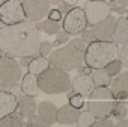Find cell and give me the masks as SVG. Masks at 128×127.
Listing matches in <instances>:
<instances>
[{"label":"cell","mask_w":128,"mask_h":127,"mask_svg":"<svg viewBox=\"0 0 128 127\" xmlns=\"http://www.w3.org/2000/svg\"><path fill=\"white\" fill-rule=\"evenodd\" d=\"M41 32L33 21H20L15 24H5L0 29V48L12 57L36 56L41 45Z\"/></svg>","instance_id":"obj_1"},{"label":"cell","mask_w":128,"mask_h":127,"mask_svg":"<svg viewBox=\"0 0 128 127\" xmlns=\"http://www.w3.org/2000/svg\"><path fill=\"white\" fill-rule=\"evenodd\" d=\"M84 51H86V41L82 38H76L71 42H68L65 47H60L50 53V65L57 67L63 71H72L82 67L84 60Z\"/></svg>","instance_id":"obj_2"},{"label":"cell","mask_w":128,"mask_h":127,"mask_svg":"<svg viewBox=\"0 0 128 127\" xmlns=\"http://www.w3.org/2000/svg\"><path fill=\"white\" fill-rule=\"evenodd\" d=\"M118 44L113 41H92L86 45L84 51V64L92 70L104 68L107 64L118 56Z\"/></svg>","instance_id":"obj_3"},{"label":"cell","mask_w":128,"mask_h":127,"mask_svg":"<svg viewBox=\"0 0 128 127\" xmlns=\"http://www.w3.org/2000/svg\"><path fill=\"white\" fill-rule=\"evenodd\" d=\"M36 83L39 91L45 94H62L71 88V79L68 73L53 65L36 76Z\"/></svg>","instance_id":"obj_4"},{"label":"cell","mask_w":128,"mask_h":127,"mask_svg":"<svg viewBox=\"0 0 128 127\" xmlns=\"http://www.w3.org/2000/svg\"><path fill=\"white\" fill-rule=\"evenodd\" d=\"M21 79V65L12 56H0V91L11 89Z\"/></svg>","instance_id":"obj_5"},{"label":"cell","mask_w":128,"mask_h":127,"mask_svg":"<svg viewBox=\"0 0 128 127\" xmlns=\"http://www.w3.org/2000/svg\"><path fill=\"white\" fill-rule=\"evenodd\" d=\"M116 26V18L110 14L107 18H104L102 21L92 24L89 29L86 27L82 32V39L86 42H92V41H112V35Z\"/></svg>","instance_id":"obj_6"},{"label":"cell","mask_w":128,"mask_h":127,"mask_svg":"<svg viewBox=\"0 0 128 127\" xmlns=\"http://www.w3.org/2000/svg\"><path fill=\"white\" fill-rule=\"evenodd\" d=\"M0 20L3 24H15L26 20L21 0H5L0 5Z\"/></svg>","instance_id":"obj_7"},{"label":"cell","mask_w":128,"mask_h":127,"mask_svg":"<svg viewBox=\"0 0 128 127\" xmlns=\"http://www.w3.org/2000/svg\"><path fill=\"white\" fill-rule=\"evenodd\" d=\"M63 30H66L70 35H78L88 27V20L84 15L83 8H72L65 14L62 23Z\"/></svg>","instance_id":"obj_8"},{"label":"cell","mask_w":128,"mask_h":127,"mask_svg":"<svg viewBox=\"0 0 128 127\" xmlns=\"http://www.w3.org/2000/svg\"><path fill=\"white\" fill-rule=\"evenodd\" d=\"M86 20H88V26L96 24L100 21H102L104 18H107L110 15V6L107 2H100V0H88L83 6Z\"/></svg>","instance_id":"obj_9"},{"label":"cell","mask_w":128,"mask_h":127,"mask_svg":"<svg viewBox=\"0 0 128 127\" xmlns=\"http://www.w3.org/2000/svg\"><path fill=\"white\" fill-rule=\"evenodd\" d=\"M21 5L29 21H41L50 11V0H21Z\"/></svg>","instance_id":"obj_10"},{"label":"cell","mask_w":128,"mask_h":127,"mask_svg":"<svg viewBox=\"0 0 128 127\" xmlns=\"http://www.w3.org/2000/svg\"><path fill=\"white\" fill-rule=\"evenodd\" d=\"M71 86H72V91H76L77 94H80V95L89 98L90 94H92V91H94V88H95V83H94L90 74H83V73H80L77 77H74Z\"/></svg>","instance_id":"obj_11"},{"label":"cell","mask_w":128,"mask_h":127,"mask_svg":"<svg viewBox=\"0 0 128 127\" xmlns=\"http://www.w3.org/2000/svg\"><path fill=\"white\" fill-rule=\"evenodd\" d=\"M112 92L113 98L118 101L128 100V71L116 76V79L112 82Z\"/></svg>","instance_id":"obj_12"},{"label":"cell","mask_w":128,"mask_h":127,"mask_svg":"<svg viewBox=\"0 0 128 127\" xmlns=\"http://www.w3.org/2000/svg\"><path fill=\"white\" fill-rule=\"evenodd\" d=\"M113 101L112 100H90L88 103V110L94 113L96 119L101 118H108L113 109Z\"/></svg>","instance_id":"obj_13"},{"label":"cell","mask_w":128,"mask_h":127,"mask_svg":"<svg viewBox=\"0 0 128 127\" xmlns=\"http://www.w3.org/2000/svg\"><path fill=\"white\" fill-rule=\"evenodd\" d=\"M17 112L23 118H29V116L35 115L36 113V103H35L33 97H30L27 94H21L20 97H17Z\"/></svg>","instance_id":"obj_14"},{"label":"cell","mask_w":128,"mask_h":127,"mask_svg":"<svg viewBox=\"0 0 128 127\" xmlns=\"http://www.w3.org/2000/svg\"><path fill=\"white\" fill-rule=\"evenodd\" d=\"M17 110V97L9 91H0V119Z\"/></svg>","instance_id":"obj_15"},{"label":"cell","mask_w":128,"mask_h":127,"mask_svg":"<svg viewBox=\"0 0 128 127\" xmlns=\"http://www.w3.org/2000/svg\"><path fill=\"white\" fill-rule=\"evenodd\" d=\"M78 109H76L71 104H65L57 109V115H56V121L59 124H74L77 122L78 118Z\"/></svg>","instance_id":"obj_16"},{"label":"cell","mask_w":128,"mask_h":127,"mask_svg":"<svg viewBox=\"0 0 128 127\" xmlns=\"http://www.w3.org/2000/svg\"><path fill=\"white\" fill-rule=\"evenodd\" d=\"M112 41L114 44H125L128 42V18L119 17L116 18V26L112 35Z\"/></svg>","instance_id":"obj_17"},{"label":"cell","mask_w":128,"mask_h":127,"mask_svg":"<svg viewBox=\"0 0 128 127\" xmlns=\"http://www.w3.org/2000/svg\"><path fill=\"white\" fill-rule=\"evenodd\" d=\"M38 115L50 125L56 122V115H57V107L51 101H41L38 104Z\"/></svg>","instance_id":"obj_18"},{"label":"cell","mask_w":128,"mask_h":127,"mask_svg":"<svg viewBox=\"0 0 128 127\" xmlns=\"http://www.w3.org/2000/svg\"><path fill=\"white\" fill-rule=\"evenodd\" d=\"M21 89H23L24 94H27L30 97H36L38 92H39V88H38V83H36V76L32 74V73L24 74V77L21 79Z\"/></svg>","instance_id":"obj_19"},{"label":"cell","mask_w":128,"mask_h":127,"mask_svg":"<svg viewBox=\"0 0 128 127\" xmlns=\"http://www.w3.org/2000/svg\"><path fill=\"white\" fill-rule=\"evenodd\" d=\"M48 67H50V60H48L45 56H33V59L30 60L27 70H29V73L38 76V74H41L42 71H45Z\"/></svg>","instance_id":"obj_20"},{"label":"cell","mask_w":128,"mask_h":127,"mask_svg":"<svg viewBox=\"0 0 128 127\" xmlns=\"http://www.w3.org/2000/svg\"><path fill=\"white\" fill-rule=\"evenodd\" d=\"M90 77H92L95 86H108L112 83V76L104 68H95L90 73Z\"/></svg>","instance_id":"obj_21"},{"label":"cell","mask_w":128,"mask_h":127,"mask_svg":"<svg viewBox=\"0 0 128 127\" xmlns=\"http://www.w3.org/2000/svg\"><path fill=\"white\" fill-rule=\"evenodd\" d=\"M0 125L2 127H21L23 125V116L15 110L6 116L0 119Z\"/></svg>","instance_id":"obj_22"},{"label":"cell","mask_w":128,"mask_h":127,"mask_svg":"<svg viewBox=\"0 0 128 127\" xmlns=\"http://www.w3.org/2000/svg\"><path fill=\"white\" fill-rule=\"evenodd\" d=\"M89 98L90 100H113V92L108 86H95Z\"/></svg>","instance_id":"obj_23"},{"label":"cell","mask_w":128,"mask_h":127,"mask_svg":"<svg viewBox=\"0 0 128 127\" xmlns=\"http://www.w3.org/2000/svg\"><path fill=\"white\" fill-rule=\"evenodd\" d=\"M95 119H96V118L94 116L92 112L84 110V112H80V113H78L77 124H78V127H89V125H94Z\"/></svg>","instance_id":"obj_24"},{"label":"cell","mask_w":128,"mask_h":127,"mask_svg":"<svg viewBox=\"0 0 128 127\" xmlns=\"http://www.w3.org/2000/svg\"><path fill=\"white\" fill-rule=\"evenodd\" d=\"M42 30L48 35H54L60 30V21H53V20L47 18L42 21Z\"/></svg>","instance_id":"obj_25"},{"label":"cell","mask_w":128,"mask_h":127,"mask_svg":"<svg viewBox=\"0 0 128 127\" xmlns=\"http://www.w3.org/2000/svg\"><path fill=\"white\" fill-rule=\"evenodd\" d=\"M120 68H122L120 59H113V60H110L107 65L104 67V70H106L110 76H118V74L120 73Z\"/></svg>","instance_id":"obj_26"},{"label":"cell","mask_w":128,"mask_h":127,"mask_svg":"<svg viewBox=\"0 0 128 127\" xmlns=\"http://www.w3.org/2000/svg\"><path fill=\"white\" fill-rule=\"evenodd\" d=\"M126 106L124 104V103H114L113 104V109H112V116H114V118H118V119H120V118H125L126 116Z\"/></svg>","instance_id":"obj_27"},{"label":"cell","mask_w":128,"mask_h":127,"mask_svg":"<svg viewBox=\"0 0 128 127\" xmlns=\"http://www.w3.org/2000/svg\"><path fill=\"white\" fill-rule=\"evenodd\" d=\"M68 101H70V104L74 106L76 109H82V107L84 106L83 95H80V94H77V92H74L72 95H70V97H68Z\"/></svg>","instance_id":"obj_28"},{"label":"cell","mask_w":128,"mask_h":127,"mask_svg":"<svg viewBox=\"0 0 128 127\" xmlns=\"http://www.w3.org/2000/svg\"><path fill=\"white\" fill-rule=\"evenodd\" d=\"M118 56H119V59L122 62V65L124 67H128V42L122 44L120 50L118 51Z\"/></svg>","instance_id":"obj_29"},{"label":"cell","mask_w":128,"mask_h":127,"mask_svg":"<svg viewBox=\"0 0 128 127\" xmlns=\"http://www.w3.org/2000/svg\"><path fill=\"white\" fill-rule=\"evenodd\" d=\"M68 39H70V33L66 32V30H59L57 33H56V41L53 42V45H60V44H63V42H68Z\"/></svg>","instance_id":"obj_30"},{"label":"cell","mask_w":128,"mask_h":127,"mask_svg":"<svg viewBox=\"0 0 128 127\" xmlns=\"http://www.w3.org/2000/svg\"><path fill=\"white\" fill-rule=\"evenodd\" d=\"M26 125H30V127H32V125H33V127H35V125H42V127H44V125H48V124H47V122L39 116V115H32V116H29V118H27Z\"/></svg>","instance_id":"obj_31"},{"label":"cell","mask_w":128,"mask_h":127,"mask_svg":"<svg viewBox=\"0 0 128 127\" xmlns=\"http://www.w3.org/2000/svg\"><path fill=\"white\" fill-rule=\"evenodd\" d=\"M51 47H53V44H51L50 41H42L41 45H39V54L47 57V56L51 53Z\"/></svg>","instance_id":"obj_32"},{"label":"cell","mask_w":128,"mask_h":127,"mask_svg":"<svg viewBox=\"0 0 128 127\" xmlns=\"http://www.w3.org/2000/svg\"><path fill=\"white\" fill-rule=\"evenodd\" d=\"M94 125L95 127H113L114 122L112 119H108V118H101V119H95Z\"/></svg>","instance_id":"obj_33"},{"label":"cell","mask_w":128,"mask_h":127,"mask_svg":"<svg viewBox=\"0 0 128 127\" xmlns=\"http://www.w3.org/2000/svg\"><path fill=\"white\" fill-rule=\"evenodd\" d=\"M48 18L50 20H53V21H60L62 18H63V14L56 8V9H50L48 11Z\"/></svg>","instance_id":"obj_34"},{"label":"cell","mask_w":128,"mask_h":127,"mask_svg":"<svg viewBox=\"0 0 128 127\" xmlns=\"http://www.w3.org/2000/svg\"><path fill=\"white\" fill-rule=\"evenodd\" d=\"M32 59H33V56H21L20 57V65L21 67H29V64H30Z\"/></svg>","instance_id":"obj_35"},{"label":"cell","mask_w":128,"mask_h":127,"mask_svg":"<svg viewBox=\"0 0 128 127\" xmlns=\"http://www.w3.org/2000/svg\"><path fill=\"white\" fill-rule=\"evenodd\" d=\"M11 92H12L15 97H20L21 94H24V92H23V89H21V85H17V83L11 88Z\"/></svg>","instance_id":"obj_36"},{"label":"cell","mask_w":128,"mask_h":127,"mask_svg":"<svg viewBox=\"0 0 128 127\" xmlns=\"http://www.w3.org/2000/svg\"><path fill=\"white\" fill-rule=\"evenodd\" d=\"M57 6H59V8H57V9H59V11H60V12H62V14H66V12H68V11H70V8H71V6H70V5H66V3H65V2H60V3H59V5H57Z\"/></svg>","instance_id":"obj_37"},{"label":"cell","mask_w":128,"mask_h":127,"mask_svg":"<svg viewBox=\"0 0 128 127\" xmlns=\"http://www.w3.org/2000/svg\"><path fill=\"white\" fill-rule=\"evenodd\" d=\"M77 70H78L80 73H83V74H90V73H92V68H90L89 65H86V67H78Z\"/></svg>","instance_id":"obj_38"},{"label":"cell","mask_w":128,"mask_h":127,"mask_svg":"<svg viewBox=\"0 0 128 127\" xmlns=\"http://www.w3.org/2000/svg\"><path fill=\"white\" fill-rule=\"evenodd\" d=\"M108 6H110V11H116L118 6H119V3L116 2V0H110V2H108Z\"/></svg>","instance_id":"obj_39"},{"label":"cell","mask_w":128,"mask_h":127,"mask_svg":"<svg viewBox=\"0 0 128 127\" xmlns=\"http://www.w3.org/2000/svg\"><path fill=\"white\" fill-rule=\"evenodd\" d=\"M118 127H128V121H126L125 118L118 119Z\"/></svg>","instance_id":"obj_40"},{"label":"cell","mask_w":128,"mask_h":127,"mask_svg":"<svg viewBox=\"0 0 128 127\" xmlns=\"http://www.w3.org/2000/svg\"><path fill=\"white\" fill-rule=\"evenodd\" d=\"M62 2H65V3H66V5H70V6H76L78 0H62Z\"/></svg>","instance_id":"obj_41"},{"label":"cell","mask_w":128,"mask_h":127,"mask_svg":"<svg viewBox=\"0 0 128 127\" xmlns=\"http://www.w3.org/2000/svg\"><path fill=\"white\" fill-rule=\"evenodd\" d=\"M116 12H118L119 15H122V14H125V12H126V8H124V6H118Z\"/></svg>","instance_id":"obj_42"},{"label":"cell","mask_w":128,"mask_h":127,"mask_svg":"<svg viewBox=\"0 0 128 127\" xmlns=\"http://www.w3.org/2000/svg\"><path fill=\"white\" fill-rule=\"evenodd\" d=\"M116 2L119 3V6H124V8L128 6V0H116Z\"/></svg>","instance_id":"obj_43"},{"label":"cell","mask_w":128,"mask_h":127,"mask_svg":"<svg viewBox=\"0 0 128 127\" xmlns=\"http://www.w3.org/2000/svg\"><path fill=\"white\" fill-rule=\"evenodd\" d=\"M60 2H62V0H50V3H51V5H59Z\"/></svg>","instance_id":"obj_44"},{"label":"cell","mask_w":128,"mask_h":127,"mask_svg":"<svg viewBox=\"0 0 128 127\" xmlns=\"http://www.w3.org/2000/svg\"><path fill=\"white\" fill-rule=\"evenodd\" d=\"M3 54H5V51H3L2 48H0V56H3Z\"/></svg>","instance_id":"obj_45"},{"label":"cell","mask_w":128,"mask_h":127,"mask_svg":"<svg viewBox=\"0 0 128 127\" xmlns=\"http://www.w3.org/2000/svg\"><path fill=\"white\" fill-rule=\"evenodd\" d=\"M3 26H5V24H3V23H2V20H0V29H2V27H3Z\"/></svg>","instance_id":"obj_46"},{"label":"cell","mask_w":128,"mask_h":127,"mask_svg":"<svg viewBox=\"0 0 128 127\" xmlns=\"http://www.w3.org/2000/svg\"><path fill=\"white\" fill-rule=\"evenodd\" d=\"M100 2H106V0H100Z\"/></svg>","instance_id":"obj_47"},{"label":"cell","mask_w":128,"mask_h":127,"mask_svg":"<svg viewBox=\"0 0 128 127\" xmlns=\"http://www.w3.org/2000/svg\"><path fill=\"white\" fill-rule=\"evenodd\" d=\"M126 18H128V17H126Z\"/></svg>","instance_id":"obj_48"}]
</instances>
